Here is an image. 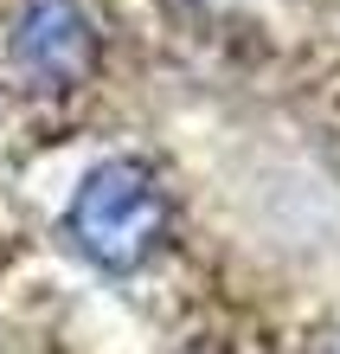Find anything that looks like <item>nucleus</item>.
Listing matches in <instances>:
<instances>
[{
    "instance_id": "obj_3",
    "label": "nucleus",
    "mask_w": 340,
    "mask_h": 354,
    "mask_svg": "<svg viewBox=\"0 0 340 354\" xmlns=\"http://www.w3.org/2000/svg\"><path fill=\"white\" fill-rule=\"evenodd\" d=\"M321 354H340V335H334V342H328V348H321Z\"/></svg>"
},
{
    "instance_id": "obj_2",
    "label": "nucleus",
    "mask_w": 340,
    "mask_h": 354,
    "mask_svg": "<svg viewBox=\"0 0 340 354\" xmlns=\"http://www.w3.org/2000/svg\"><path fill=\"white\" fill-rule=\"evenodd\" d=\"M7 65L26 91H77L97 71V26L77 0H26L7 26Z\"/></svg>"
},
{
    "instance_id": "obj_1",
    "label": "nucleus",
    "mask_w": 340,
    "mask_h": 354,
    "mask_svg": "<svg viewBox=\"0 0 340 354\" xmlns=\"http://www.w3.org/2000/svg\"><path fill=\"white\" fill-rule=\"evenodd\" d=\"M167 232H174V206H167L161 174L135 155H110L77 180L65 206V239L83 264L110 270V277H135L161 258Z\"/></svg>"
}]
</instances>
